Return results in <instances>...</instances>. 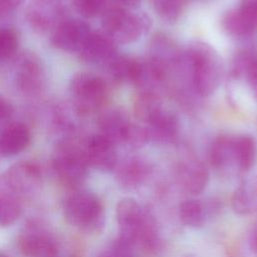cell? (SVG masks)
<instances>
[{
	"label": "cell",
	"mask_w": 257,
	"mask_h": 257,
	"mask_svg": "<svg viewBox=\"0 0 257 257\" xmlns=\"http://www.w3.org/2000/svg\"><path fill=\"white\" fill-rule=\"evenodd\" d=\"M249 243L253 251L257 253V223L254 225L251 233H250V238H249Z\"/></svg>",
	"instance_id": "cell-32"
},
{
	"label": "cell",
	"mask_w": 257,
	"mask_h": 257,
	"mask_svg": "<svg viewBox=\"0 0 257 257\" xmlns=\"http://www.w3.org/2000/svg\"><path fill=\"white\" fill-rule=\"evenodd\" d=\"M234 149L238 173H247L254 166L257 158V146L254 139L245 135L235 137Z\"/></svg>",
	"instance_id": "cell-23"
},
{
	"label": "cell",
	"mask_w": 257,
	"mask_h": 257,
	"mask_svg": "<svg viewBox=\"0 0 257 257\" xmlns=\"http://www.w3.org/2000/svg\"><path fill=\"white\" fill-rule=\"evenodd\" d=\"M63 216L71 226L86 233H99L105 223L101 200L93 192L77 190L66 197Z\"/></svg>",
	"instance_id": "cell-2"
},
{
	"label": "cell",
	"mask_w": 257,
	"mask_h": 257,
	"mask_svg": "<svg viewBox=\"0 0 257 257\" xmlns=\"http://www.w3.org/2000/svg\"><path fill=\"white\" fill-rule=\"evenodd\" d=\"M114 147V144L99 134L87 138L82 144L87 165L101 172L112 171L116 167Z\"/></svg>",
	"instance_id": "cell-10"
},
{
	"label": "cell",
	"mask_w": 257,
	"mask_h": 257,
	"mask_svg": "<svg viewBox=\"0 0 257 257\" xmlns=\"http://www.w3.org/2000/svg\"><path fill=\"white\" fill-rule=\"evenodd\" d=\"M30 139V132L25 124H7L0 133V155L10 157L21 153L29 145Z\"/></svg>",
	"instance_id": "cell-18"
},
{
	"label": "cell",
	"mask_w": 257,
	"mask_h": 257,
	"mask_svg": "<svg viewBox=\"0 0 257 257\" xmlns=\"http://www.w3.org/2000/svg\"><path fill=\"white\" fill-rule=\"evenodd\" d=\"M176 176L182 189L193 195L202 193L209 181L207 169L199 160L193 157L185 158L179 162Z\"/></svg>",
	"instance_id": "cell-13"
},
{
	"label": "cell",
	"mask_w": 257,
	"mask_h": 257,
	"mask_svg": "<svg viewBox=\"0 0 257 257\" xmlns=\"http://www.w3.org/2000/svg\"><path fill=\"white\" fill-rule=\"evenodd\" d=\"M184 0H154L156 10L164 18L173 20L182 11Z\"/></svg>",
	"instance_id": "cell-28"
},
{
	"label": "cell",
	"mask_w": 257,
	"mask_h": 257,
	"mask_svg": "<svg viewBox=\"0 0 257 257\" xmlns=\"http://www.w3.org/2000/svg\"><path fill=\"white\" fill-rule=\"evenodd\" d=\"M146 121L149 124V127L146 128L149 140L169 142L177 136L179 130L177 117L159 106L148 115Z\"/></svg>",
	"instance_id": "cell-15"
},
{
	"label": "cell",
	"mask_w": 257,
	"mask_h": 257,
	"mask_svg": "<svg viewBox=\"0 0 257 257\" xmlns=\"http://www.w3.org/2000/svg\"><path fill=\"white\" fill-rule=\"evenodd\" d=\"M231 205L238 215L257 214V176L240 184L232 195Z\"/></svg>",
	"instance_id": "cell-20"
},
{
	"label": "cell",
	"mask_w": 257,
	"mask_h": 257,
	"mask_svg": "<svg viewBox=\"0 0 257 257\" xmlns=\"http://www.w3.org/2000/svg\"><path fill=\"white\" fill-rule=\"evenodd\" d=\"M119 236L131 247L140 246L156 251L160 246L157 225L153 216L132 198L121 199L115 207Z\"/></svg>",
	"instance_id": "cell-1"
},
{
	"label": "cell",
	"mask_w": 257,
	"mask_h": 257,
	"mask_svg": "<svg viewBox=\"0 0 257 257\" xmlns=\"http://www.w3.org/2000/svg\"><path fill=\"white\" fill-rule=\"evenodd\" d=\"M18 36L11 28H0V59L11 57L17 50Z\"/></svg>",
	"instance_id": "cell-26"
},
{
	"label": "cell",
	"mask_w": 257,
	"mask_h": 257,
	"mask_svg": "<svg viewBox=\"0 0 257 257\" xmlns=\"http://www.w3.org/2000/svg\"><path fill=\"white\" fill-rule=\"evenodd\" d=\"M13 107L11 103L2 95H0V124H4L12 116Z\"/></svg>",
	"instance_id": "cell-30"
},
{
	"label": "cell",
	"mask_w": 257,
	"mask_h": 257,
	"mask_svg": "<svg viewBox=\"0 0 257 257\" xmlns=\"http://www.w3.org/2000/svg\"><path fill=\"white\" fill-rule=\"evenodd\" d=\"M189 257H193V256H189Z\"/></svg>",
	"instance_id": "cell-34"
},
{
	"label": "cell",
	"mask_w": 257,
	"mask_h": 257,
	"mask_svg": "<svg viewBox=\"0 0 257 257\" xmlns=\"http://www.w3.org/2000/svg\"><path fill=\"white\" fill-rule=\"evenodd\" d=\"M91 33L87 23L80 19H63L53 30L52 45L62 51H79Z\"/></svg>",
	"instance_id": "cell-9"
},
{
	"label": "cell",
	"mask_w": 257,
	"mask_h": 257,
	"mask_svg": "<svg viewBox=\"0 0 257 257\" xmlns=\"http://www.w3.org/2000/svg\"><path fill=\"white\" fill-rule=\"evenodd\" d=\"M62 8L55 0H35L26 12V18L30 26L38 31L45 32L54 29L62 19Z\"/></svg>",
	"instance_id": "cell-12"
},
{
	"label": "cell",
	"mask_w": 257,
	"mask_h": 257,
	"mask_svg": "<svg viewBox=\"0 0 257 257\" xmlns=\"http://www.w3.org/2000/svg\"><path fill=\"white\" fill-rule=\"evenodd\" d=\"M235 137L223 135L218 137L210 149L211 165L224 174H239L234 149Z\"/></svg>",
	"instance_id": "cell-16"
},
{
	"label": "cell",
	"mask_w": 257,
	"mask_h": 257,
	"mask_svg": "<svg viewBox=\"0 0 257 257\" xmlns=\"http://www.w3.org/2000/svg\"><path fill=\"white\" fill-rule=\"evenodd\" d=\"M132 123L119 111L110 110L100 115L98 119L99 135L116 145L126 143L128 130Z\"/></svg>",
	"instance_id": "cell-19"
},
{
	"label": "cell",
	"mask_w": 257,
	"mask_h": 257,
	"mask_svg": "<svg viewBox=\"0 0 257 257\" xmlns=\"http://www.w3.org/2000/svg\"><path fill=\"white\" fill-rule=\"evenodd\" d=\"M72 4L82 17L92 18L103 10L105 0H72Z\"/></svg>",
	"instance_id": "cell-27"
},
{
	"label": "cell",
	"mask_w": 257,
	"mask_h": 257,
	"mask_svg": "<svg viewBox=\"0 0 257 257\" xmlns=\"http://www.w3.org/2000/svg\"><path fill=\"white\" fill-rule=\"evenodd\" d=\"M192 81L202 95L214 92L221 83L223 65L217 52L206 43H196L188 51Z\"/></svg>",
	"instance_id": "cell-3"
},
{
	"label": "cell",
	"mask_w": 257,
	"mask_h": 257,
	"mask_svg": "<svg viewBox=\"0 0 257 257\" xmlns=\"http://www.w3.org/2000/svg\"><path fill=\"white\" fill-rule=\"evenodd\" d=\"M245 71L247 73V79L251 90L257 97V59L251 60Z\"/></svg>",
	"instance_id": "cell-29"
},
{
	"label": "cell",
	"mask_w": 257,
	"mask_h": 257,
	"mask_svg": "<svg viewBox=\"0 0 257 257\" xmlns=\"http://www.w3.org/2000/svg\"><path fill=\"white\" fill-rule=\"evenodd\" d=\"M42 184L39 167L29 161L13 164L0 176V194L20 202L21 199L32 197Z\"/></svg>",
	"instance_id": "cell-6"
},
{
	"label": "cell",
	"mask_w": 257,
	"mask_h": 257,
	"mask_svg": "<svg viewBox=\"0 0 257 257\" xmlns=\"http://www.w3.org/2000/svg\"><path fill=\"white\" fill-rule=\"evenodd\" d=\"M101 25L104 34L113 42L131 43L149 30L151 22L143 13H132L119 7H111L103 12Z\"/></svg>",
	"instance_id": "cell-4"
},
{
	"label": "cell",
	"mask_w": 257,
	"mask_h": 257,
	"mask_svg": "<svg viewBox=\"0 0 257 257\" xmlns=\"http://www.w3.org/2000/svg\"><path fill=\"white\" fill-rule=\"evenodd\" d=\"M114 42L102 33L91 32L78 51L79 57L88 63H100L114 57Z\"/></svg>",
	"instance_id": "cell-17"
},
{
	"label": "cell",
	"mask_w": 257,
	"mask_h": 257,
	"mask_svg": "<svg viewBox=\"0 0 257 257\" xmlns=\"http://www.w3.org/2000/svg\"><path fill=\"white\" fill-rule=\"evenodd\" d=\"M17 246L24 257H55L59 251L56 235L39 221H30L22 228Z\"/></svg>",
	"instance_id": "cell-7"
},
{
	"label": "cell",
	"mask_w": 257,
	"mask_h": 257,
	"mask_svg": "<svg viewBox=\"0 0 257 257\" xmlns=\"http://www.w3.org/2000/svg\"><path fill=\"white\" fill-rule=\"evenodd\" d=\"M10 1H11V3L16 7V6H18L23 0H10Z\"/></svg>",
	"instance_id": "cell-33"
},
{
	"label": "cell",
	"mask_w": 257,
	"mask_h": 257,
	"mask_svg": "<svg viewBox=\"0 0 257 257\" xmlns=\"http://www.w3.org/2000/svg\"><path fill=\"white\" fill-rule=\"evenodd\" d=\"M14 75L17 87L25 94L36 93L42 86L43 68L33 53H25L18 58Z\"/></svg>",
	"instance_id": "cell-11"
},
{
	"label": "cell",
	"mask_w": 257,
	"mask_h": 257,
	"mask_svg": "<svg viewBox=\"0 0 257 257\" xmlns=\"http://www.w3.org/2000/svg\"><path fill=\"white\" fill-rule=\"evenodd\" d=\"M21 215L20 202L0 194V227L12 225Z\"/></svg>",
	"instance_id": "cell-25"
},
{
	"label": "cell",
	"mask_w": 257,
	"mask_h": 257,
	"mask_svg": "<svg viewBox=\"0 0 257 257\" xmlns=\"http://www.w3.org/2000/svg\"><path fill=\"white\" fill-rule=\"evenodd\" d=\"M14 8L15 6L11 3L10 0H0V17L8 14Z\"/></svg>",
	"instance_id": "cell-31"
},
{
	"label": "cell",
	"mask_w": 257,
	"mask_h": 257,
	"mask_svg": "<svg viewBox=\"0 0 257 257\" xmlns=\"http://www.w3.org/2000/svg\"><path fill=\"white\" fill-rule=\"evenodd\" d=\"M215 209L212 205H205L197 199H187L180 204L179 216L183 224L191 228L202 227L209 214Z\"/></svg>",
	"instance_id": "cell-22"
},
{
	"label": "cell",
	"mask_w": 257,
	"mask_h": 257,
	"mask_svg": "<svg viewBox=\"0 0 257 257\" xmlns=\"http://www.w3.org/2000/svg\"><path fill=\"white\" fill-rule=\"evenodd\" d=\"M87 167L82 145L69 140L58 144L52 158V168L63 186L75 189L81 185L85 180Z\"/></svg>",
	"instance_id": "cell-5"
},
{
	"label": "cell",
	"mask_w": 257,
	"mask_h": 257,
	"mask_svg": "<svg viewBox=\"0 0 257 257\" xmlns=\"http://www.w3.org/2000/svg\"><path fill=\"white\" fill-rule=\"evenodd\" d=\"M140 71L141 63L126 56L113 57L109 63V72L111 76L120 82L136 83Z\"/></svg>",
	"instance_id": "cell-24"
},
{
	"label": "cell",
	"mask_w": 257,
	"mask_h": 257,
	"mask_svg": "<svg viewBox=\"0 0 257 257\" xmlns=\"http://www.w3.org/2000/svg\"><path fill=\"white\" fill-rule=\"evenodd\" d=\"M148 175V165L137 158H131L121 162L117 166L115 173L118 184L125 189H135L139 187L145 182Z\"/></svg>",
	"instance_id": "cell-21"
},
{
	"label": "cell",
	"mask_w": 257,
	"mask_h": 257,
	"mask_svg": "<svg viewBox=\"0 0 257 257\" xmlns=\"http://www.w3.org/2000/svg\"><path fill=\"white\" fill-rule=\"evenodd\" d=\"M222 26L233 36L250 35L257 30V10L250 4L242 2L240 7L224 15Z\"/></svg>",
	"instance_id": "cell-14"
},
{
	"label": "cell",
	"mask_w": 257,
	"mask_h": 257,
	"mask_svg": "<svg viewBox=\"0 0 257 257\" xmlns=\"http://www.w3.org/2000/svg\"><path fill=\"white\" fill-rule=\"evenodd\" d=\"M69 89L73 104L79 113L94 111L106 97L105 82L99 76L88 72H78L73 75Z\"/></svg>",
	"instance_id": "cell-8"
}]
</instances>
